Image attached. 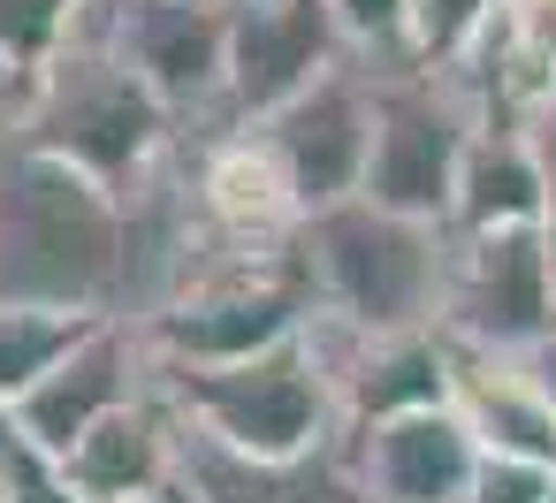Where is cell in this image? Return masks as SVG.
<instances>
[{"mask_svg": "<svg viewBox=\"0 0 556 503\" xmlns=\"http://www.w3.org/2000/svg\"><path fill=\"white\" fill-rule=\"evenodd\" d=\"M0 305L85 320H115L123 305V199L9 130H0Z\"/></svg>", "mask_w": 556, "mask_h": 503, "instance_id": "obj_1", "label": "cell"}, {"mask_svg": "<svg viewBox=\"0 0 556 503\" xmlns=\"http://www.w3.org/2000/svg\"><path fill=\"white\" fill-rule=\"evenodd\" d=\"M290 267L305 282L313 320L343 336H404L442 328V282H450V229L412 222L366 199H336L298 214Z\"/></svg>", "mask_w": 556, "mask_h": 503, "instance_id": "obj_2", "label": "cell"}, {"mask_svg": "<svg viewBox=\"0 0 556 503\" xmlns=\"http://www.w3.org/2000/svg\"><path fill=\"white\" fill-rule=\"evenodd\" d=\"M0 130L24 138V146H39V153H54V161H70V168H85L115 199L176 146V115L85 24V9H77L70 39L24 77V100H16V115L0 123Z\"/></svg>", "mask_w": 556, "mask_h": 503, "instance_id": "obj_3", "label": "cell"}, {"mask_svg": "<svg viewBox=\"0 0 556 503\" xmlns=\"http://www.w3.org/2000/svg\"><path fill=\"white\" fill-rule=\"evenodd\" d=\"M168 412L222 442V450H244V457H298L313 442H336L343 435V412H336V374H328V351L313 336V320L252 359H222V366H153Z\"/></svg>", "mask_w": 556, "mask_h": 503, "instance_id": "obj_4", "label": "cell"}, {"mask_svg": "<svg viewBox=\"0 0 556 503\" xmlns=\"http://www.w3.org/2000/svg\"><path fill=\"white\" fill-rule=\"evenodd\" d=\"M358 62L374 77V138H366L358 199L450 229L457 153H465V138L480 123L472 85L450 77V70H419L404 54H358Z\"/></svg>", "mask_w": 556, "mask_h": 503, "instance_id": "obj_5", "label": "cell"}, {"mask_svg": "<svg viewBox=\"0 0 556 503\" xmlns=\"http://www.w3.org/2000/svg\"><path fill=\"white\" fill-rule=\"evenodd\" d=\"M305 282L290 267V252L275 260H222L206 275H191L176 298H161L146 320H130L153 351V366H222V359H252L282 336L305 328Z\"/></svg>", "mask_w": 556, "mask_h": 503, "instance_id": "obj_6", "label": "cell"}, {"mask_svg": "<svg viewBox=\"0 0 556 503\" xmlns=\"http://www.w3.org/2000/svg\"><path fill=\"white\" fill-rule=\"evenodd\" d=\"M442 336L457 351H533L556 336V244L518 229H450V282H442Z\"/></svg>", "mask_w": 556, "mask_h": 503, "instance_id": "obj_7", "label": "cell"}, {"mask_svg": "<svg viewBox=\"0 0 556 503\" xmlns=\"http://www.w3.org/2000/svg\"><path fill=\"white\" fill-rule=\"evenodd\" d=\"M85 24L138 70V85L176 115V130L222 123L229 0H85Z\"/></svg>", "mask_w": 556, "mask_h": 503, "instance_id": "obj_8", "label": "cell"}, {"mask_svg": "<svg viewBox=\"0 0 556 503\" xmlns=\"http://www.w3.org/2000/svg\"><path fill=\"white\" fill-rule=\"evenodd\" d=\"M244 130L275 153L298 214L336 206V199H358V168H366V138H374V77H366L358 54H343L298 100H282L275 115H260Z\"/></svg>", "mask_w": 556, "mask_h": 503, "instance_id": "obj_9", "label": "cell"}, {"mask_svg": "<svg viewBox=\"0 0 556 503\" xmlns=\"http://www.w3.org/2000/svg\"><path fill=\"white\" fill-rule=\"evenodd\" d=\"M351 47L328 16V0H229V47H222V123H260L298 100L320 70Z\"/></svg>", "mask_w": 556, "mask_h": 503, "instance_id": "obj_10", "label": "cell"}, {"mask_svg": "<svg viewBox=\"0 0 556 503\" xmlns=\"http://www.w3.org/2000/svg\"><path fill=\"white\" fill-rule=\"evenodd\" d=\"M146 389H153V351H146V336H138L130 320H92V328L16 397V419L62 457L92 419H108L115 404L146 397Z\"/></svg>", "mask_w": 556, "mask_h": 503, "instance_id": "obj_11", "label": "cell"}, {"mask_svg": "<svg viewBox=\"0 0 556 503\" xmlns=\"http://www.w3.org/2000/svg\"><path fill=\"white\" fill-rule=\"evenodd\" d=\"M168 488L184 503H374L358 488V465H351V442H313L298 457H244V450H222L206 435H191L176 419V473Z\"/></svg>", "mask_w": 556, "mask_h": 503, "instance_id": "obj_12", "label": "cell"}, {"mask_svg": "<svg viewBox=\"0 0 556 503\" xmlns=\"http://www.w3.org/2000/svg\"><path fill=\"white\" fill-rule=\"evenodd\" d=\"M343 442H351L358 488L374 503H465L472 465H480V442L465 435V419L450 404L396 412V419H374V427H343Z\"/></svg>", "mask_w": 556, "mask_h": 503, "instance_id": "obj_13", "label": "cell"}, {"mask_svg": "<svg viewBox=\"0 0 556 503\" xmlns=\"http://www.w3.org/2000/svg\"><path fill=\"white\" fill-rule=\"evenodd\" d=\"M168 473H176V412H168L161 381L146 397L115 404L108 419H92L62 450L70 503H138V495H161Z\"/></svg>", "mask_w": 556, "mask_h": 503, "instance_id": "obj_14", "label": "cell"}, {"mask_svg": "<svg viewBox=\"0 0 556 503\" xmlns=\"http://www.w3.org/2000/svg\"><path fill=\"white\" fill-rule=\"evenodd\" d=\"M450 412L488 457L556 465V404L526 351H457L450 359Z\"/></svg>", "mask_w": 556, "mask_h": 503, "instance_id": "obj_15", "label": "cell"}, {"mask_svg": "<svg viewBox=\"0 0 556 503\" xmlns=\"http://www.w3.org/2000/svg\"><path fill=\"white\" fill-rule=\"evenodd\" d=\"M518 222L541 229V176H533L526 130H518V115H480L465 153H457L450 229L472 237V229H518Z\"/></svg>", "mask_w": 556, "mask_h": 503, "instance_id": "obj_16", "label": "cell"}, {"mask_svg": "<svg viewBox=\"0 0 556 503\" xmlns=\"http://www.w3.org/2000/svg\"><path fill=\"white\" fill-rule=\"evenodd\" d=\"M488 32H495V0H404L396 9V54L419 70L465 77L480 62Z\"/></svg>", "mask_w": 556, "mask_h": 503, "instance_id": "obj_17", "label": "cell"}, {"mask_svg": "<svg viewBox=\"0 0 556 503\" xmlns=\"http://www.w3.org/2000/svg\"><path fill=\"white\" fill-rule=\"evenodd\" d=\"M92 320L85 313H47V305H0V397H24Z\"/></svg>", "mask_w": 556, "mask_h": 503, "instance_id": "obj_18", "label": "cell"}, {"mask_svg": "<svg viewBox=\"0 0 556 503\" xmlns=\"http://www.w3.org/2000/svg\"><path fill=\"white\" fill-rule=\"evenodd\" d=\"M0 503H70L62 457L16 419L9 397H0Z\"/></svg>", "mask_w": 556, "mask_h": 503, "instance_id": "obj_19", "label": "cell"}, {"mask_svg": "<svg viewBox=\"0 0 556 503\" xmlns=\"http://www.w3.org/2000/svg\"><path fill=\"white\" fill-rule=\"evenodd\" d=\"M77 9H85V0H0V62L31 77V70L70 39Z\"/></svg>", "mask_w": 556, "mask_h": 503, "instance_id": "obj_20", "label": "cell"}, {"mask_svg": "<svg viewBox=\"0 0 556 503\" xmlns=\"http://www.w3.org/2000/svg\"><path fill=\"white\" fill-rule=\"evenodd\" d=\"M548 488H556V465H533V457H488V450H480L465 503H541Z\"/></svg>", "mask_w": 556, "mask_h": 503, "instance_id": "obj_21", "label": "cell"}, {"mask_svg": "<svg viewBox=\"0 0 556 503\" xmlns=\"http://www.w3.org/2000/svg\"><path fill=\"white\" fill-rule=\"evenodd\" d=\"M518 130H526V153H533V176H541V237L556 244V85L541 100L518 108Z\"/></svg>", "mask_w": 556, "mask_h": 503, "instance_id": "obj_22", "label": "cell"}, {"mask_svg": "<svg viewBox=\"0 0 556 503\" xmlns=\"http://www.w3.org/2000/svg\"><path fill=\"white\" fill-rule=\"evenodd\" d=\"M396 9L404 0H328V16L351 54H396Z\"/></svg>", "mask_w": 556, "mask_h": 503, "instance_id": "obj_23", "label": "cell"}, {"mask_svg": "<svg viewBox=\"0 0 556 503\" xmlns=\"http://www.w3.org/2000/svg\"><path fill=\"white\" fill-rule=\"evenodd\" d=\"M526 359H533V374H541V389H548V404H556V336H548V343H533Z\"/></svg>", "mask_w": 556, "mask_h": 503, "instance_id": "obj_24", "label": "cell"}, {"mask_svg": "<svg viewBox=\"0 0 556 503\" xmlns=\"http://www.w3.org/2000/svg\"><path fill=\"white\" fill-rule=\"evenodd\" d=\"M161 503H184V495H176V488H161Z\"/></svg>", "mask_w": 556, "mask_h": 503, "instance_id": "obj_25", "label": "cell"}, {"mask_svg": "<svg viewBox=\"0 0 556 503\" xmlns=\"http://www.w3.org/2000/svg\"><path fill=\"white\" fill-rule=\"evenodd\" d=\"M541 503H556V488H548V495H541Z\"/></svg>", "mask_w": 556, "mask_h": 503, "instance_id": "obj_26", "label": "cell"}, {"mask_svg": "<svg viewBox=\"0 0 556 503\" xmlns=\"http://www.w3.org/2000/svg\"><path fill=\"white\" fill-rule=\"evenodd\" d=\"M138 503H161V495H138Z\"/></svg>", "mask_w": 556, "mask_h": 503, "instance_id": "obj_27", "label": "cell"}]
</instances>
